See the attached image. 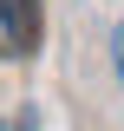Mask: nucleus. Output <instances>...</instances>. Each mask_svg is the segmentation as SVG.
Returning <instances> with one entry per match:
<instances>
[{"label":"nucleus","instance_id":"nucleus-1","mask_svg":"<svg viewBox=\"0 0 124 131\" xmlns=\"http://www.w3.org/2000/svg\"><path fill=\"white\" fill-rule=\"evenodd\" d=\"M33 33H39V0H0V52L7 59L33 52Z\"/></svg>","mask_w":124,"mask_h":131},{"label":"nucleus","instance_id":"nucleus-2","mask_svg":"<svg viewBox=\"0 0 124 131\" xmlns=\"http://www.w3.org/2000/svg\"><path fill=\"white\" fill-rule=\"evenodd\" d=\"M111 66H118V85H124V20L111 26Z\"/></svg>","mask_w":124,"mask_h":131}]
</instances>
